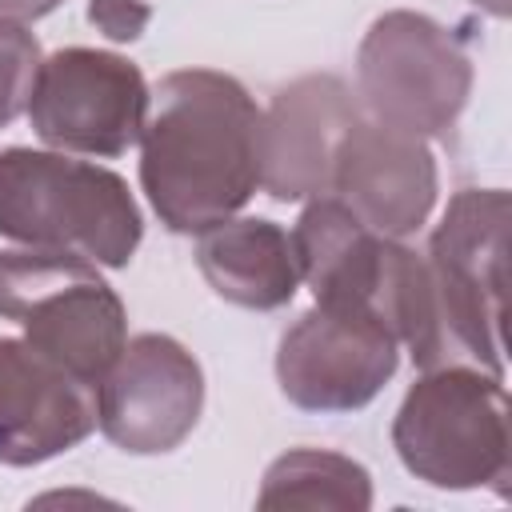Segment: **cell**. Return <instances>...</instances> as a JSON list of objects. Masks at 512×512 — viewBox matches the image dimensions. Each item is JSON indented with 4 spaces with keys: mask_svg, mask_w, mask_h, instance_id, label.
Returning <instances> with one entry per match:
<instances>
[{
    "mask_svg": "<svg viewBox=\"0 0 512 512\" xmlns=\"http://www.w3.org/2000/svg\"><path fill=\"white\" fill-rule=\"evenodd\" d=\"M96 432V384L28 340L0 336V464L32 468Z\"/></svg>",
    "mask_w": 512,
    "mask_h": 512,
    "instance_id": "7c38bea8",
    "label": "cell"
},
{
    "mask_svg": "<svg viewBox=\"0 0 512 512\" xmlns=\"http://www.w3.org/2000/svg\"><path fill=\"white\" fill-rule=\"evenodd\" d=\"M300 280L316 304L376 316L416 368H440V328L424 256L408 244L372 232L344 200L312 196L292 228Z\"/></svg>",
    "mask_w": 512,
    "mask_h": 512,
    "instance_id": "7a4b0ae2",
    "label": "cell"
},
{
    "mask_svg": "<svg viewBox=\"0 0 512 512\" xmlns=\"http://www.w3.org/2000/svg\"><path fill=\"white\" fill-rule=\"evenodd\" d=\"M200 412V360L168 332L132 336L96 384V424L116 448L132 456H160L180 448L192 436Z\"/></svg>",
    "mask_w": 512,
    "mask_h": 512,
    "instance_id": "30bf717a",
    "label": "cell"
},
{
    "mask_svg": "<svg viewBox=\"0 0 512 512\" xmlns=\"http://www.w3.org/2000/svg\"><path fill=\"white\" fill-rule=\"evenodd\" d=\"M360 100L332 72H308L284 84L260 120V188L280 200H312L332 192V168Z\"/></svg>",
    "mask_w": 512,
    "mask_h": 512,
    "instance_id": "8fae6325",
    "label": "cell"
},
{
    "mask_svg": "<svg viewBox=\"0 0 512 512\" xmlns=\"http://www.w3.org/2000/svg\"><path fill=\"white\" fill-rule=\"evenodd\" d=\"M40 40L24 20L0 16V128L28 112V96L40 72Z\"/></svg>",
    "mask_w": 512,
    "mask_h": 512,
    "instance_id": "2e32d148",
    "label": "cell"
},
{
    "mask_svg": "<svg viewBox=\"0 0 512 512\" xmlns=\"http://www.w3.org/2000/svg\"><path fill=\"white\" fill-rule=\"evenodd\" d=\"M88 20L116 44L140 40V32L152 20V8L144 0H88Z\"/></svg>",
    "mask_w": 512,
    "mask_h": 512,
    "instance_id": "e0dca14e",
    "label": "cell"
},
{
    "mask_svg": "<svg viewBox=\"0 0 512 512\" xmlns=\"http://www.w3.org/2000/svg\"><path fill=\"white\" fill-rule=\"evenodd\" d=\"M472 4H480L488 16H496V20H504L508 12H512V0H472Z\"/></svg>",
    "mask_w": 512,
    "mask_h": 512,
    "instance_id": "d6986e66",
    "label": "cell"
},
{
    "mask_svg": "<svg viewBox=\"0 0 512 512\" xmlns=\"http://www.w3.org/2000/svg\"><path fill=\"white\" fill-rule=\"evenodd\" d=\"M400 368L396 336L368 312L308 308L276 348V380L304 412H356Z\"/></svg>",
    "mask_w": 512,
    "mask_h": 512,
    "instance_id": "9c48e42d",
    "label": "cell"
},
{
    "mask_svg": "<svg viewBox=\"0 0 512 512\" xmlns=\"http://www.w3.org/2000/svg\"><path fill=\"white\" fill-rule=\"evenodd\" d=\"M0 236L24 248L128 268L144 240V216L128 180L112 168L56 148L12 144L0 148Z\"/></svg>",
    "mask_w": 512,
    "mask_h": 512,
    "instance_id": "3957f363",
    "label": "cell"
},
{
    "mask_svg": "<svg viewBox=\"0 0 512 512\" xmlns=\"http://www.w3.org/2000/svg\"><path fill=\"white\" fill-rule=\"evenodd\" d=\"M148 96V80L128 56L72 44L40 60L28 120L56 152L112 160L140 144Z\"/></svg>",
    "mask_w": 512,
    "mask_h": 512,
    "instance_id": "ba28073f",
    "label": "cell"
},
{
    "mask_svg": "<svg viewBox=\"0 0 512 512\" xmlns=\"http://www.w3.org/2000/svg\"><path fill=\"white\" fill-rule=\"evenodd\" d=\"M356 96L372 120L412 136H448L472 96V56L440 20L392 8L356 48Z\"/></svg>",
    "mask_w": 512,
    "mask_h": 512,
    "instance_id": "52a82bcc",
    "label": "cell"
},
{
    "mask_svg": "<svg viewBox=\"0 0 512 512\" xmlns=\"http://www.w3.org/2000/svg\"><path fill=\"white\" fill-rule=\"evenodd\" d=\"M196 268L220 300L252 312H276L292 304L300 288L292 232L264 216H228L204 228L196 240Z\"/></svg>",
    "mask_w": 512,
    "mask_h": 512,
    "instance_id": "5bb4252c",
    "label": "cell"
},
{
    "mask_svg": "<svg viewBox=\"0 0 512 512\" xmlns=\"http://www.w3.org/2000/svg\"><path fill=\"white\" fill-rule=\"evenodd\" d=\"M260 120L252 92L216 68H176L148 96L140 188L176 236L236 216L260 188Z\"/></svg>",
    "mask_w": 512,
    "mask_h": 512,
    "instance_id": "6da1fadb",
    "label": "cell"
},
{
    "mask_svg": "<svg viewBox=\"0 0 512 512\" xmlns=\"http://www.w3.org/2000/svg\"><path fill=\"white\" fill-rule=\"evenodd\" d=\"M440 172L424 136L360 116L336 156L332 192L372 232L404 240L420 232L436 208Z\"/></svg>",
    "mask_w": 512,
    "mask_h": 512,
    "instance_id": "4fadbf2b",
    "label": "cell"
},
{
    "mask_svg": "<svg viewBox=\"0 0 512 512\" xmlns=\"http://www.w3.org/2000/svg\"><path fill=\"white\" fill-rule=\"evenodd\" d=\"M260 508H372V476L360 460L328 448H292L260 480Z\"/></svg>",
    "mask_w": 512,
    "mask_h": 512,
    "instance_id": "9a60e30c",
    "label": "cell"
},
{
    "mask_svg": "<svg viewBox=\"0 0 512 512\" xmlns=\"http://www.w3.org/2000/svg\"><path fill=\"white\" fill-rule=\"evenodd\" d=\"M400 464L444 492L492 488L508 496L512 432L504 376L472 364L424 368L392 420Z\"/></svg>",
    "mask_w": 512,
    "mask_h": 512,
    "instance_id": "277c9868",
    "label": "cell"
},
{
    "mask_svg": "<svg viewBox=\"0 0 512 512\" xmlns=\"http://www.w3.org/2000/svg\"><path fill=\"white\" fill-rule=\"evenodd\" d=\"M64 0H0V16H12V20H40L48 12H56Z\"/></svg>",
    "mask_w": 512,
    "mask_h": 512,
    "instance_id": "ac0fdd59",
    "label": "cell"
},
{
    "mask_svg": "<svg viewBox=\"0 0 512 512\" xmlns=\"http://www.w3.org/2000/svg\"><path fill=\"white\" fill-rule=\"evenodd\" d=\"M504 252L508 192L460 188L424 256L444 364H472L504 376Z\"/></svg>",
    "mask_w": 512,
    "mask_h": 512,
    "instance_id": "5b68a950",
    "label": "cell"
},
{
    "mask_svg": "<svg viewBox=\"0 0 512 512\" xmlns=\"http://www.w3.org/2000/svg\"><path fill=\"white\" fill-rule=\"evenodd\" d=\"M0 316L88 384H100L128 344L124 300L72 252L0 248Z\"/></svg>",
    "mask_w": 512,
    "mask_h": 512,
    "instance_id": "8992f818",
    "label": "cell"
}]
</instances>
